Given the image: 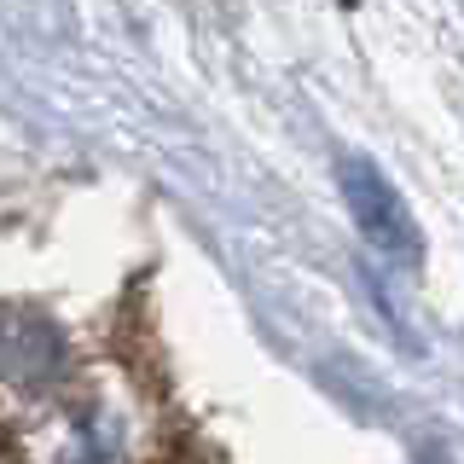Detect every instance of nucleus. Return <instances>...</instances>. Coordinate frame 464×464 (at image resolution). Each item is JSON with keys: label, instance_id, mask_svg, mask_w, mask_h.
<instances>
[{"label": "nucleus", "instance_id": "f257e3e1", "mask_svg": "<svg viewBox=\"0 0 464 464\" xmlns=\"http://www.w3.org/2000/svg\"><path fill=\"white\" fill-rule=\"evenodd\" d=\"M337 180H343V198H348V209H354L360 232H366L383 256H395L401 267H418V261H424V238H418V227H412V215H406L395 186H389L366 157H343Z\"/></svg>", "mask_w": 464, "mask_h": 464}]
</instances>
